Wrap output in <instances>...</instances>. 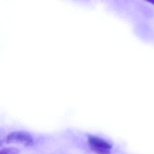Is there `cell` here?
Segmentation results:
<instances>
[{
	"label": "cell",
	"instance_id": "1",
	"mask_svg": "<svg viewBox=\"0 0 154 154\" xmlns=\"http://www.w3.org/2000/svg\"><path fill=\"white\" fill-rule=\"evenodd\" d=\"M90 148L97 154H110L112 146L103 139L96 136L88 137Z\"/></svg>",
	"mask_w": 154,
	"mask_h": 154
},
{
	"label": "cell",
	"instance_id": "2",
	"mask_svg": "<svg viewBox=\"0 0 154 154\" xmlns=\"http://www.w3.org/2000/svg\"><path fill=\"white\" fill-rule=\"evenodd\" d=\"M7 143L19 144L26 146L34 145L33 137L29 133L25 131H16L11 132L6 138Z\"/></svg>",
	"mask_w": 154,
	"mask_h": 154
},
{
	"label": "cell",
	"instance_id": "3",
	"mask_svg": "<svg viewBox=\"0 0 154 154\" xmlns=\"http://www.w3.org/2000/svg\"><path fill=\"white\" fill-rule=\"evenodd\" d=\"M20 150L15 147H8L2 149L1 150L0 154H19Z\"/></svg>",
	"mask_w": 154,
	"mask_h": 154
},
{
	"label": "cell",
	"instance_id": "4",
	"mask_svg": "<svg viewBox=\"0 0 154 154\" xmlns=\"http://www.w3.org/2000/svg\"><path fill=\"white\" fill-rule=\"evenodd\" d=\"M150 2H152V3H153V4H154V1Z\"/></svg>",
	"mask_w": 154,
	"mask_h": 154
}]
</instances>
